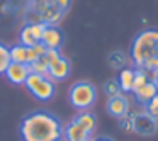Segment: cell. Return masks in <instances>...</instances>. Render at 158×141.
Segmentation results:
<instances>
[{
    "mask_svg": "<svg viewBox=\"0 0 158 141\" xmlns=\"http://www.w3.org/2000/svg\"><path fill=\"white\" fill-rule=\"evenodd\" d=\"M158 131V119L151 117L144 110L141 112H134L133 119V133L139 134V136H153Z\"/></svg>",
    "mask_w": 158,
    "mask_h": 141,
    "instance_id": "obj_5",
    "label": "cell"
},
{
    "mask_svg": "<svg viewBox=\"0 0 158 141\" xmlns=\"http://www.w3.org/2000/svg\"><path fill=\"white\" fill-rule=\"evenodd\" d=\"M29 68H31V73H38V75L48 77L49 65H48V61H46L44 58H38L34 63H31V65H29Z\"/></svg>",
    "mask_w": 158,
    "mask_h": 141,
    "instance_id": "obj_18",
    "label": "cell"
},
{
    "mask_svg": "<svg viewBox=\"0 0 158 141\" xmlns=\"http://www.w3.org/2000/svg\"><path fill=\"white\" fill-rule=\"evenodd\" d=\"M10 49V61L14 63H24V65H31V63H34L36 60H38V56H36L34 49L31 48V46H24V44H15L12 46Z\"/></svg>",
    "mask_w": 158,
    "mask_h": 141,
    "instance_id": "obj_9",
    "label": "cell"
},
{
    "mask_svg": "<svg viewBox=\"0 0 158 141\" xmlns=\"http://www.w3.org/2000/svg\"><path fill=\"white\" fill-rule=\"evenodd\" d=\"M24 87L36 97L38 100H49L53 95H55V82H53L49 77L44 75H38V73H29L27 80H26Z\"/></svg>",
    "mask_w": 158,
    "mask_h": 141,
    "instance_id": "obj_4",
    "label": "cell"
},
{
    "mask_svg": "<svg viewBox=\"0 0 158 141\" xmlns=\"http://www.w3.org/2000/svg\"><path fill=\"white\" fill-rule=\"evenodd\" d=\"M95 141H114V139H110V138H99V139H95Z\"/></svg>",
    "mask_w": 158,
    "mask_h": 141,
    "instance_id": "obj_23",
    "label": "cell"
},
{
    "mask_svg": "<svg viewBox=\"0 0 158 141\" xmlns=\"http://www.w3.org/2000/svg\"><path fill=\"white\" fill-rule=\"evenodd\" d=\"M129 60L139 70H158V29L150 27L134 36Z\"/></svg>",
    "mask_w": 158,
    "mask_h": 141,
    "instance_id": "obj_2",
    "label": "cell"
},
{
    "mask_svg": "<svg viewBox=\"0 0 158 141\" xmlns=\"http://www.w3.org/2000/svg\"><path fill=\"white\" fill-rule=\"evenodd\" d=\"M89 141H94V139H89Z\"/></svg>",
    "mask_w": 158,
    "mask_h": 141,
    "instance_id": "obj_25",
    "label": "cell"
},
{
    "mask_svg": "<svg viewBox=\"0 0 158 141\" xmlns=\"http://www.w3.org/2000/svg\"><path fill=\"white\" fill-rule=\"evenodd\" d=\"M104 92H106L107 97H116V95H119V93H123L117 80H109V82L104 83Z\"/></svg>",
    "mask_w": 158,
    "mask_h": 141,
    "instance_id": "obj_19",
    "label": "cell"
},
{
    "mask_svg": "<svg viewBox=\"0 0 158 141\" xmlns=\"http://www.w3.org/2000/svg\"><path fill=\"white\" fill-rule=\"evenodd\" d=\"M109 65H110V68L112 70H123V68H126V55L124 53H121V51H112L109 55Z\"/></svg>",
    "mask_w": 158,
    "mask_h": 141,
    "instance_id": "obj_16",
    "label": "cell"
},
{
    "mask_svg": "<svg viewBox=\"0 0 158 141\" xmlns=\"http://www.w3.org/2000/svg\"><path fill=\"white\" fill-rule=\"evenodd\" d=\"M68 75H70V61L65 58V56H61L56 63L49 65L48 77L53 80V82H61V80H65Z\"/></svg>",
    "mask_w": 158,
    "mask_h": 141,
    "instance_id": "obj_12",
    "label": "cell"
},
{
    "mask_svg": "<svg viewBox=\"0 0 158 141\" xmlns=\"http://www.w3.org/2000/svg\"><path fill=\"white\" fill-rule=\"evenodd\" d=\"M63 129L61 121L48 110H32L19 124L22 141H61Z\"/></svg>",
    "mask_w": 158,
    "mask_h": 141,
    "instance_id": "obj_1",
    "label": "cell"
},
{
    "mask_svg": "<svg viewBox=\"0 0 158 141\" xmlns=\"http://www.w3.org/2000/svg\"><path fill=\"white\" fill-rule=\"evenodd\" d=\"M43 58L48 61V65H53V63H56L60 58H61V53H60V49H46V53H44Z\"/></svg>",
    "mask_w": 158,
    "mask_h": 141,
    "instance_id": "obj_22",
    "label": "cell"
},
{
    "mask_svg": "<svg viewBox=\"0 0 158 141\" xmlns=\"http://www.w3.org/2000/svg\"><path fill=\"white\" fill-rule=\"evenodd\" d=\"M155 83H156V87H158V70H156V80H155Z\"/></svg>",
    "mask_w": 158,
    "mask_h": 141,
    "instance_id": "obj_24",
    "label": "cell"
},
{
    "mask_svg": "<svg viewBox=\"0 0 158 141\" xmlns=\"http://www.w3.org/2000/svg\"><path fill=\"white\" fill-rule=\"evenodd\" d=\"M75 121H77V122H78L85 131H89L90 134L94 133V129H95V124H97L95 116H94L92 112H89V110H82L80 114H77Z\"/></svg>",
    "mask_w": 158,
    "mask_h": 141,
    "instance_id": "obj_15",
    "label": "cell"
},
{
    "mask_svg": "<svg viewBox=\"0 0 158 141\" xmlns=\"http://www.w3.org/2000/svg\"><path fill=\"white\" fill-rule=\"evenodd\" d=\"M144 112L150 114L151 117H155V119H158V93L144 106Z\"/></svg>",
    "mask_w": 158,
    "mask_h": 141,
    "instance_id": "obj_21",
    "label": "cell"
},
{
    "mask_svg": "<svg viewBox=\"0 0 158 141\" xmlns=\"http://www.w3.org/2000/svg\"><path fill=\"white\" fill-rule=\"evenodd\" d=\"M97 99V90L95 87L92 85L90 82H75L72 87H70V92H68V100L77 110H89L90 107L95 104Z\"/></svg>",
    "mask_w": 158,
    "mask_h": 141,
    "instance_id": "obj_3",
    "label": "cell"
},
{
    "mask_svg": "<svg viewBox=\"0 0 158 141\" xmlns=\"http://www.w3.org/2000/svg\"><path fill=\"white\" fill-rule=\"evenodd\" d=\"M44 27H46L44 22H27L26 26H22L21 32H19V41H21V44L34 46L38 43H41Z\"/></svg>",
    "mask_w": 158,
    "mask_h": 141,
    "instance_id": "obj_6",
    "label": "cell"
},
{
    "mask_svg": "<svg viewBox=\"0 0 158 141\" xmlns=\"http://www.w3.org/2000/svg\"><path fill=\"white\" fill-rule=\"evenodd\" d=\"M41 43L46 46V49H60L63 44V34L56 26H48L46 24L44 31H43Z\"/></svg>",
    "mask_w": 158,
    "mask_h": 141,
    "instance_id": "obj_10",
    "label": "cell"
},
{
    "mask_svg": "<svg viewBox=\"0 0 158 141\" xmlns=\"http://www.w3.org/2000/svg\"><path fill=\"white\" fill-rule=\"evenodd\" d=\"M29 73H31V68L29 65H24V63H14L10 61V65L5 70V78L12 83V85H24L26 80H27Z\"/></svg>",
    "mask_w": 158,
    "mask_h": 141,
    "instance_id": "obj_7",
    "label": "cell"
},
{
    "mask_svg": "<svg viewBox=\"0 0 158 141\" xmlns=\"http://www.w3.org/2000/svg\"><path fill=\"white\" fill-rule=\"evenodd\" d=\"M63 138L66 141H89L92 139V134L83 129L75 119H72L68 122V126L63 129Z\"/></svg>",
    "mask_w": 158,
    "mask_h": 141,
    "instance_id": "obj_11",
    "label": "cell"
},
{
    "mask_svg": "<svg viewBox=\"0 0 158 141\" xmlns=\"http://www.w3.org/2000/svg\"><path fill=\"white\" fill-rule=\"evenodd\" d=\"M107 110L112 117H123L126 116L127 112L131 110V104H129V99H127L124 93H119L116 97H109L107 100Z\"/></svg>",
    "mask_w": 158,
    "mask_h": 141,
    "instance_id": "obj_8",
    "label": "cell"
},
{
    "mask_svg": "<svg viewBox=\"0 0 158 141\" xmlns=\"http://www.w3.org/2000/svg\"><path fill=\"white\" fill-rule=\"evenodd\" d=\"M133 119H134V112H127L126 116L119 117V126L123 131H126V133H133Z\"/></svg>",
    "mask_w": 158,
    "mask_h": 141,
    "instance_id": "obj_20",
    "label": "cell"
},
{
    "mask_svg": "<svg viewBox=\"0 0 158 141\" xmlns=\"http://www.w3.org/2000/svg\"><path fill=\"white\" fill-rule=\"evenodd\" d=\"M156 93H158L156 83H155V82H146L143 87H139L138 90H134L133 95H134V99H136L138 104H141V106H146V104L150 102V100L153 99Z\"/></svg>",
    "mask_w": 158,
    "mask_h": 141,
    "instance_id": "obj_13",
    "label": "cell"
},
{
    "mask_svg": "<svg viewBox=\"0 0 158 141\" xmlns=\"http://www.w3.org/2000/svg\"><path fill=\"white\" fill-rule=\"evenodd\" d=\"M133 80H134V68H123L117 75V83L121 87L123 93H129L133 90Z\"/></svg>",
    "mask_w": 158,
    "mask_h": 141,
    "instance_id": "obj_14",
    "label": "cell"
},
{
    "mask_svg": "<svg viewBox=\"0 0 158 141\" xmlns=\"http://www.w3.org/2000/svg\"><path fill=\"white\" fill-rule=\"evenodd\" d=\"M9 65H10V49L4 43H0V75H4Z\"/></svg>",
    "mask_w": 158,
    "mask_h": 141,
    "instance_id": "obj_17",
    "label": "cell"
}]
</instances>
